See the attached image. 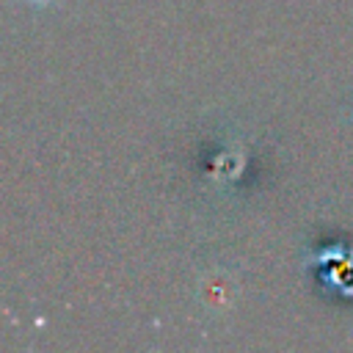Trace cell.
Returning <instances> with one entry per match:
<instances>
[{
    "label": "cell",
    "mask_w": 353,
    "mask_h": 353,
    "mask_svg": "<svg viewBox=\"0 0 353 353\" xmlns=\"http://www.w3.org/2000/svg\"><path fill=\"white\" fill-rule=\"evenodd\" d=\"M28 3H33V6H47V3H52V0H28Z\"/></svg>",
    "instance_id": "cell-1"
}]
</instances>
